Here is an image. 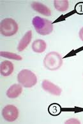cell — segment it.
<instances>
[{
  "label": "cell",
  "instance_id": "cell-1",
  "mask_svg": "<svg viewBox=\"0 0 83 124\" xmlns=\"http://www.w3.org/2000/svg\"><path fill=\"white\" fill-rule=\"evenodd\" d=\"M32 24L37 33L43 36L50 34L54 29L51 21L38 16H36L33 19Z\"/></svg>",
  "mask_w": 83,
  "mask_h": 124
},
{
  "label": "cell",
  "instance_id": "cell-16",
  "mask_svg": "<svg viewBox=\"0 0 83 124\" xmlns=\"http://www.w3.org/2000/svg\"><path fill=\"white\" fill-rule=\"evenodd\" d=\"M65 124H81V122L78 119L75 118H70L67 120L65 121Z\"/></svg>",
  "mask_w": 83,
  "mask_h": 124
},
{
  "label": "cell",
  "instance_id": "cell-14",
  "mask_svg": "<svg viewBox=\"0 0 83 124\" xmlns=\"http://www.w3.org/2000/svg\"><path fill=\"white\" fill-rule=\"evenodd\" d=\"M0 55L2 57L7 58L9 59L16 60V61H21L22 59V57L20 55L12 52H3L1 51L0 52Z\"/></svg>",
  "mask_w": 83,
  "mask_h": 124
},
{
  "label": "cell",
  "instance_id": "cell-9",
  "mask_svg": "<svg viewBox=\"0 0 83 124\" xmlns=\"http://www.w3.org/2000/svg\"><path fill=\"white\" fill-rule=\"evenodd\" d=\"M31 6L35 11L38 12L40 14H42L44 16H47V17L51 16V10L44 4L39 3V2L34 1L31 3Z\"/></svg>",
  "mask_w": 83,
  "mask_h": 124
},
{
  "label": "cell",
  "instance_id": "cell-8",
  "mask_svg": "<svg viewBox=\"0 0 83 124\" xmlns=\"http://www.w3.org/2000/svg\"><path fill=\"white\" fill-rule=\"evenodd\" d=\"M22 86L19 84H14L10 86V88L7 91V96L9 98L15 99L19 97V95L22 93Z\"/></svg>",
  "mask_w": 83,
  "mask_h": 124
},
{
  "label": "cell",
  "instance_id": "cell-6",
  "mask_svg": "<svg viewBox=\"0 0 83 124\" xmlns=\"http://www.w3.org/2000/svg\"><path fill=\"white\" fill-rule=\"evenodd\" d=\"M42 87L46 92L53 95L59 96L62 93V90L58 85H55L49 80H44L42 83Z\"/></svg>",
  "mask_w": 83,
  "mask_h": 124
},
{
  "label": "cell",
  "instance_id": "cell-13",
  "mask_svg": "<svg viewBox=\"0 0 83 124\" xmlns=\"http://www.w3.org/2000/svg\"><path fill=\"white\" fill-rule=\"evenodd\" d=\"M62 111L61 106L59 104L53 103L48 107V112L52 116H58Z\"/></svg>",
  "mask_w": 83,
  "mask_h": 124
},
{
  "label": "cell",
  "instance_id": "cell-12",
  "mask_svg": "<svg viewBox=\"0 0 83 124\" xmlns=\"http://www.w3.org/2000/svg\"><path fill=\"white\" fill-rule=\"evenodd\" d=\"M54 5L59 12H65L68 9L69 3L67 0H54Z\"/></svg>",
  "mask_w": 83,
  "mask_h": 124
},
{
  "label": "cell",
  "instance_id": "cell-10",
  "mask_svg": "<svg viewBox=\"0 0 83 124\" xmlns=\"http://www.w3.org/2000/svg\"><path fill=\"white\" fill-rule=\"evenodd\" d=\"M32 39V31H28L25 33L24 36L21 38L17 46V50L19 52L23 51L30 43Z\"/></svg>",
  "mask_w": 83,
  "mask_h": 124
},
{
  "label": "cell",
  "instance_id": "cell-5",
  "mask_svg": "<svg viewBox=\"0 0 83 124\" xmlns=\"http://www.w3.org/2000/svg\"><path fill=\"white\" fill-rule=\"evenodd\" d=\"M2 116L5 120L9 122H14L19 116V110L14 105H7L2 110Z\"/></svg>",
  "mask_w": 83,
  "mask_h": 124
},
{
  "label": "cell",
  "instance_id": "cell-11",
  "mask_svg": "<svg viewBox=\"0 0 83 124\" xmlns=\"http://www.w3.org/2000/svg\"><path fill=\"white\" fill-rule=\"evenodd\" d=\"M47 48V44L46 42L43 39H36L32 43L31 48L34 52L40 54L44 52L46 50Z\"/></svg>",
  "mask_w": 83,
  "mask_h": 124
},
{
  "label": "cell",
  "instance_id": "cell-7",
  "mask_svg": "<svg viewBox=\"0 0 83 124\" xmlns=\"http://www.w3.org/2000/svg\"><path fill=\"white\" fill-rule=\"evenodd\" d=\"M14 67L12 62L4 61L0 65V73L3 77H9L14 72Z\"/></svg>",
  "mask_w": 83,
  "mask_h": 124
},
{
  "label": "cell",
  "instance_id": "cell-3",
  "mask_svg": "<svg viewBox=\"0 0 83 124\" xmlns=\"http://www.w3.org/2000/svg\"><path fill=\"white\" fill-rule=\"evenodd\" d=\"M17 81L25 88H31L37 83V77L29 70H21L17 75Z\"/></svg>",
  "mask_w": 83,
  "mask_h": 124
},
{
  "label": "cell",
  "instance_id": "cell-17",
  "mask_svg": "<svg viewBox=\"0 0 83 124\" xmlns=\"http://www.w3.org/2000/svg\"><path fill=\"white\" fill-rule=\"evenodd\" d=\"M79 35V37H80V38H81V39L82 41H83V27H82L81 29H80Z\"/></svg>",
  "mask_w": 83,
  "mask_h": 124
},
{
  "label": "cell",
  "instance_id": "cell-15",
  "mask_svg": "<svg viewBox=\"0 0 83 124\" xmlns=\"http://www.w3.org/2000/svg\"><path fill=\"white\" fill-rule=\"evenodd\" d=\"M74 11L79 15H83V2H79L75 5Z\"/></svg>",
  "mask_w": 83,
  "mask_h": 124
},
{
  "label": "cell",
  "instance_id": "cell-2",
  "mask_svg": "<svg viewBox=\"0 0 83 124\" xmlns=\"http://www.w3.org/2000/svg\"><path fill=\"white\" fill-rule=\"evenodd\" d=\"M63 59L61 55L56 52H51L44 57V66L48 70L56 71L59 70L63 65Z\"/></svg>",
  "mask_w": 83,
  "mask_h": 124
},
{
  "label": "cell",
  "instance_id": "cell-4",
  "mask_svg": "<svg viewBox=\"0 0 83 124\" xmlns=\"http://www.w3.org/2000/svg\"><path fill=\"white\" fill-rule=\"evenodd\" d=\"M18 24L14 19L7 18L3 19L0 24V32L6 37L15 35L18 31Z\"/></svg>",
  "mask_w": 83,
  "mask_h": 124
}]
</instances>
